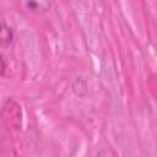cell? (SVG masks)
I'll use <instances>...</instances> for the list:
<instances>
[{"mask_svg":"<svg viewBox=\"0 0 157 157\" xmlns=\"http://www.w3.org/2000/svg\"><path fill=\"white\" fill-rule=\"evenodd\" d=\"M15 33L12 27L6 25L5 22H0V45L1 47H9L13 40Z\"/></svg>","mask_w":157,"mask_h":157,"instance_id":"6da1fadb","label":"cell"},{"mask_svg":"<svg viewBox=\"0 0 157 157\" xmlns=\"http://www.w3.org/2000/svg\"><path fill=\"white\" fill-rule=\"evenodd\" d=\"M26 7L34 12V13H45L50 10L52 7V4L50 1H47V0H39V1H26L25 2Z\"/></svg>","mask_w":157,"mask_h":157,"instance_id":"7a4b0ae2","label":"cell"},{"mask_svg":"<svg viewBox=\"0 0 157 157\" xmlns=\"http://www.w3.org/2000/svg\"><path fill=\"white\" fill-rule=\"evenodd\" d=\"M5 70H6V63H5L4 56L0 53V76H2L5 74Z\"/></svg>","mask_w":157,"mask_h":157,"instance_id":"3957f363","label":"cell"}]
</instances>
